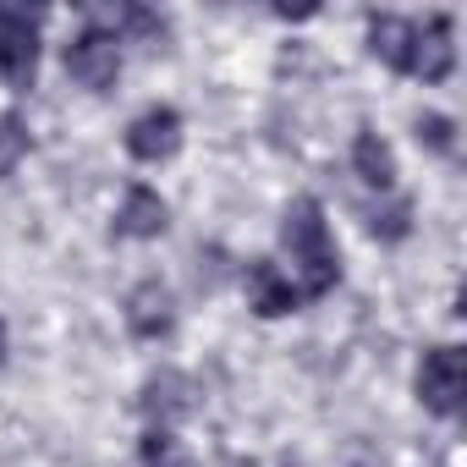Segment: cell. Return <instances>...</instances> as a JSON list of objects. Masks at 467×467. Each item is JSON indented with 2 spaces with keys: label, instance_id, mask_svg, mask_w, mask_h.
Wrapping results in <instances>:
<instances>
[{
  "label": "cell",
  "instance_id": "obj_1",
  "mask_svg": "<svg viewBox=\"0 0 467 467\" xmlns=\"http://www.w3.org/2000/svg\"><path fill=\"white\" fill-rule=\"evenodd\" d=\"M281 248L292 254V270H297V297H325L336 292L341 281V254H336V237H330V220L319 209V198H297L281 220Z\"/></svg>",
  "mask_w": 467,
  "mask_h": 467
},
{
  "label": "cell",
  "instance_id": "obj_2",
  "mask_svg": "<svg viewBox=\"0 0 467 467\" xmlns=\"http://www.w3.org/2000/svg\"><path fill=\"white\" fill-rule=\"evenodd\" d=\"M462 396H467V358H462V347L423 352V363H418V401L429 412H440V418H456Z\"/></svg>",
  "mask_w": 467,
  "mask_h": 467
},
{
  "label": "cell",
  "instance_id": "obj_3",
  "mask_svg": "<svg viewBox=\"0 0 467 467\" xmlns=\"http://www.w3.org/2000/svg\"><path fill=\"white\" fill-rule=\"evenodd\" d=\"M67 72L94 94L116 88V78H121V34L116 28H83L67 45Z\"/></svg>",
  "mask_w": 467,
  "mask_h": 467
},
{
  "label": "cell",
  "instance_id": "obj_4",
  "mask_svg": "<svg viewBox=\"0 0 467 467\" xmlns=\"http://www.w3.org/2000/svg\"><path fill=\"white\" fill-rule=\"evenodd\" d=\"M34 72H39V23L28 12L0 6V78L28 88Z\"/></svg>",
  "mask_w": 467,
  "mask_h": 467
},
{
  "label": "cell",
  "instance_id": "obj_5",
  "mask_svg": "<svg viewBox=\"0 0 467 467\" xmlns=\"http://www.w3.org/2000/svg\"><path fill=\"white\" fill-rule=\"evenodd\" d=\"M456 67V28L445 12H434L429 23H412V61H407V78H423V83H445Z\"/></svg>",
  "mask_w": 467,
  "mask_h": 467
},
{
  "label": "cell",
  "instance_id": "obj_6",
  "mask_svg": "<svg viewBox=\"0 0 467 467\" xmlns=\"http://www.w3.org/2000/svg\"><path fill=\"white\" fill-rule=\"evenodd\" d=\"M182 149V116L171 105H149L132 127H127V154L143 160V165H160Z\"/></svg>",
  "mask_w": 467,
  "mask_h": 467
},
{
  "label": "cell",
  "instance_id": "obj_7",
  "mask_svg": "<svg viewBox=\"0 0 467 467\" xmlns=\"http://www.w3.org/2000/svg\"><path fill=\"white\" fill-rule=\"evenodd\" d=\"M243 292H248V308L259 314V319H281V314H297V286H292V275L275 265V259H254L248 270H243Z\"/></svg>",
  "mask_w": 467,
  "mask_h": 467
},
{
  "label": "cell",
  "instance_id": "obj_8",
  "mask_svg": "<svg viewBox=\"0 0 467 467\" xmlns=\"http://www.w3.org/2000/svg\"><path fill=\"white\" fill-rule=\"evenodd\" d=\"M171 325H176L171 286H165V281H138V286L127 292V330H132L138 341H160V336H171Z\"/></svg>",
  "mask_w": 467,
  "mask_h": 467
},
{
  "label": "cell",
  "instance_id": "obj_9",
  "mask_svg": "<svg viewBox=\"0 0 467 467\" xmlns=\"http://www.w3.org/2000/svg\"><path fill=\"white\" fill-rule=\"evenodd\" d=\"M138 407L149 412V429H171L176 418H187V412H192V379H187V374H176V368H160V374H149V385H143Z\"/></svg>",
  "mask_w": 467,
  "mask_h": 467
},
{
  "label": "cell",
  "instance_id": "obj_10",
  "mask_svg": "<svg viewBox=\"0 0 467 467\" xmlns=\"http://www.w3.org/2000/svg\"><path fill=\"white\" fill-rule=\"evenodd\" d=\"M165 225H171V209L154 187H127L121 209H116V237H132V243H154L165 237Z\"/></svg>",
  "mask_w": 467,
  "mask_h": 467
},
{
  "label": "cell",
  "instance_id": "obj_11",
  "mask_svg": "<svg viewBox=\"0 0 467 467\" xmlns=\"http://www.w3.org/2000/svg\"><path fill=\"white\" fill-rule=\"evenodd\" d=\"M352 171H358L368 187H379V192L396 187V154H390V143H385L374 127L358 132V143H352Z\"/></svg>",
  "mask_w": 467,
  "mask_h": 467
},
{
  "label": "cell",
  "instance_id": "obj_12",
  "mask_svg": "<svg viewBox=\"0 0 467 467\" xmlns=\"http://www.w3.org/2000/svg\"><path fill=\"white\" fill-rule=\"evenodd\" d=\"M368 50L390 72H407V61H412V23L407 17H368Z\"/></svg>",
  "mask_w": 467,
  "mask_h": 467
},
{
  "label": "cell",
  "instance_id": "obj_13",
  "mask_svg": "<svg viewBox=\"0 0 467 467\" xmlns=\"http://www.w3.org/2000/svg\"><path fill=\"white\" fill-rule=\"evenodd\" d=\"M138 462L143 467H187V451H182L176 429H149L138 440Z\"/></svg>",
  "mask_w": 467,
  "mask_h": 467
},
{
  "label": "cell",
  "instance_id": "obj_14",
  "mask_svg": "<svg viewBox=\"0 0 467 467\" xmlns=\"http://www.w3.org/2000/svg\"><path fill=\"white\" fill-rule=\"evenodd\" d=\"M28 160V121L23 116H0V182Z\"/></svg>",
  "mask_w": 467,
  "mask_h": 467
},
{
  "label": "cell",
  "instance_id": "obj_15",
  "mask_svg": "<svg viewBox=\"0 0 467 467\" xmlns=\"http://www.w3.org/2000/svg\"><path fill=\"white\" fill-rule=\"evenodd\" d=\"M368 231H374V237H379V243H401V237H407V231H412V203H407V198H396L390 209H374V220H368Z\"/></svg>",
  "mask_w": 467,
  "mask_h": 467
},
{
  "label": "cell",
  "instance_id": "obj_16",
  "mask_svg": "<svg viewBox=\"0 0 467 467\" xmlns=\"http://www.w3.org/2000/svg\"><path fill=\"white\" fill-rule=\"evenodd\" d=\"M412 132H418V143L434 149V154H451V149H456V121H451V116H418Z\"/></svg>",
  "mask_w": 467,
  "mask_h": 467
},
{
  "label": "cell",
  "instance_id": "obj_17",
  "mask_svg": "<svg viewBox=\"0 0 467 467\" xmlns=\"http://www.w3.org/2000/svg\"><path fill=\"white\" fill-rule=\"evenodd\" d=\"M0 363H6V325H0Z\"/></svg>",
  "mask_w": 467,
  "mask_h": 467
}]
</instances>
